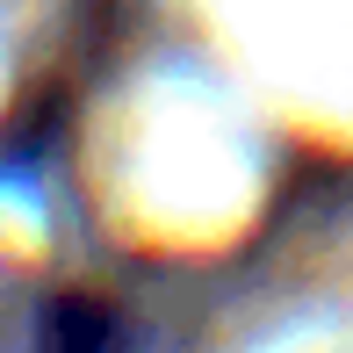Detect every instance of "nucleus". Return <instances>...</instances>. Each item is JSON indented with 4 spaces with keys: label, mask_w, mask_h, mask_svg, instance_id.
<instances>
[{
    "label": "nucleus",
    "mask_w": 353,
    "mask_h": 353,
    "mask_svg": "<svg viewBox=\"0 0 353 353\" xmlns=\"http://www.w3.org/2000/svg\"><path fill=\"white\" fill-rule=\"evenodd\" d=\"M43 353H116V317L87 296H65L43 317Z\"/></svg>",
    "instance_id": "nucleus-1"
}]
</instances>
